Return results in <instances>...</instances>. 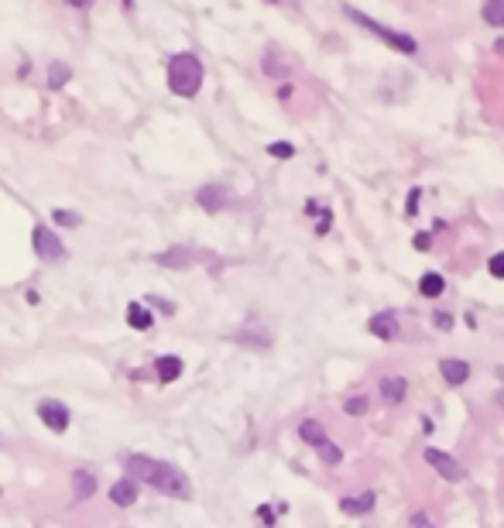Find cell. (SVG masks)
<instances>
[{"label": "cell", "instance_id": "8fae6325", "mask_svg": "<svg viewBox=\"0 0 504 528\" xmlns=\"http://www.w3.org/2000/svg\"><path fill=\"white\" fill-rule=\"evenodd\" d=\"M377 391H381V398H384L388 405H401L405 395H408V381L398 378V374H388V378L377 381Z\"/></svg>", "mask_w": 504, "mask_h": 528}, {"label": "cell", "instance_id": "44dd1931", "mask_svg": "<svg viewBox=\"0 0 504 528\" xmlns=\"http://www.w3.org/2000/svg\"><path fill=\"white\" fill-rule=\"evenodd\" d=\"M483 21L494 25V28H504V0H490V4H483Z\"/></svg>", "mask_w": 504, "mask_h": 528}, {"label": "cell", "instance_id": "52a82bcc", "mask_svg": "<svg viewBox=\"0 0 504 528\" xmlns=\"http://www.w3.org/2000/svg\"><path fill=\"white\" fill-rule=\"evenodd\" d=\"M367 333L377 336V340H384V343L398 340V316H395V313H377V316H371Z\"/></svg>", "mask_w": 504, "mask_h": 528}, {"label": "cell", "instance_id": "f1b7e54d", "mask_svg": "<svg viewBox=\"0 0 504 528\" xmlns=\"http://www.w3.org/2000/svg\"><path fill=\"white\" fill-rule=\"evenodd\" d=\"M412 528H436V525L429 521V514H422V511H415V514H412Z\"/></svg>", "mask_w": 504, "mask_h": 528}, {"label": "cell", "instance_id": "cb8c5ba5", "mask_svg": "<svg viewBox=\"0 0 504 528\" xmlns=\"http://www.w3.org/2000/svg\"><path fill=\"white\" fill-rule=\"evenodd\" d=\"M52 220H55L59 226H79V223H83V216H79L76 209H55Z\"/></svg>", "mask_w": 504, "mask_h": 528}, {"label": "cell", "instance_id": "3957f363", "mask_svg": "<svg viewBox=\"0 0 504 528\" xmlns=\"http://www.w3.org/2000/svg\"><path fill=\"white\" fill-rule=\"evenodd\" d=\"M343 14H347V18H354L357 25H364L371 35H377V38H381V42H388L391 49H398V52H405V55H419V42H415L412 35L395 31V28H388V25H381V21L367 18V14H364V11H357V8H343Z\"/></svg>", "mask_w": 504, "mask_h": 528}, {"label": "cell", "instance_id": "d6986e66", "mask_svg": "<svg viewBox=\"0 0 504 528\" xmlns=\"http://www.w3.org/2000/svg\"><path fill=\"white\" fill-rule=\"evenodd\" d=\"M237 340H240V343H254V347H268V343H271V333H268L265 326H243V330L237 333Z\"/></svg>", "mask_w": 504, "mask_h": 528}, {"label": "cell", "instance_id": "30bf717a", "mask_svg": "<svg viewBox=\"0 0 504 528\" xmlns=\"http://www.w3.org/2000/svg\"><path fill=\"white\" fill-rule=\"evenodd\" d=\"M196 202H199L206 213H220V209L230 202V192H226L223 185H202V189L196 192Z\"/></svg>", "mask_w": 504, "mask_h": 528}, {"label": "cell", "instance_id": "603a6c76", "mask_svg": "<svg viewBox=\"0 0 504 528\" xmlns=\"http://www.w3.org/2000/svg\"><path fill=\"white\" fill-rule=\"evenodd\" d=\"M367 408H371V401H367L364 395H354V398L343 401V412H347V415H367Z\"/></svg>", "mask_w": 504, "mask_h": 528}, {"label": "cell", "instance_id": "8992f818", "mask_svg": "<svg viewBox=\"0 0 504 528\" xmlns=\"http://www.w3.org/2000/svg\"><path fill=\"white\" fill-rule=\"evenodd\" d=\"M38 419H42L52 432H66V429H69V408H66L62 401H55V398L38 401Z\"/></svg>", "mask_w": 504, "mask_h": 528}, {"label": "cell", "instance_id": "7c38bea8", "mask_svg": "<svg viewBox=\"0 0 504 528\" xmlns=\"http://www.w3.org/2000/svg\"><path fill=\"white\" fill-rule=\"evenodd\" d=\"M155 374H158V381H161V384L178 381V378H182V357H175V354L158 357V360H155Z\"/></svg>", "mask_w": 504, "mask_h": 528}, {"label": "cell", "instance_id": "4316f807", "mask_svg": "<svg viewBox=\"0 0 504 528\" xmlns=\"http://www.w3.org/2000/svg\"><path fill=\"white\" fill-rule=\"evenodd\" d=\"M330 223H333V213H330V209H323V213H319V223H316V233H319V237H323V233H330Z\"/></svg>", "mask_w": 504, "mask_h": 528}, {"label": "cell", "instance_id": "836d02e7", "mask_svg": "<svg viewBox=\"0 0 504 528\" xmlns=\"http://www.w3.org/2000/svg\"><path fill=\"white\" fill-rule=\"evenodd\" d=\"M497 405H504V388H501V391H497Z\"/></svg>", "mask_w": 504, "mask_h": 528}, {"label": "cell", "instance_id": "2e32d148", "mask_svg": "<svg viewBox=\"0 0 504 528\" xmlns=\"http://www.w3.org/2000/svg\"><path fill=\"white\" fill-rule=\"evenodd\" d=\"M93 490H96V477L90 470H76L72 473V497L86 501V497H93Z\"/></svg>", "mask_w": 504, "mask_h": 528}, {"label": "cell", "instance_id": "484cf974", "mask_svg": "<svg viewBox=\"0 0 504 528\" xmlns=\"http://www.w3.org/2000/svg\"><path fill=\"white\" fill-rule=\"evenodd\" d=\"M487 272H490L494 278H504V250H497V254L487 261Z\"/></svg>", "mask_w": 504, "mask_h": 528}, {"label": "cell", "instance_id": "5bb4252c", "mask_svg": "<svg viewBox=\"0 0 504 528\" xmlns=\"http://www.w3.org/2000/svg\"><path fill=\"white\" fill-rule=\"evenodd\" d=\"M374 504H377V494H374V490H360V494H354V497H343V501H340V511H343V514H367Z\"/></svg>", "mask_w": 504, "mask_h": 528}, {"label": "cell", "instance_id": "5b68a950", "mask_svg": "<svg viewBox=\"0 0 504 528\" xmlns=\"http://www.w3.org/2000/svg\"><path fill=\"white\" fill-rule=\"evenodd\" d=\"M31 237H35V254H38L42 261H62V257H66V243H62L59 233H52L45 223H35Z\"/></svg>", "mask_w": 504, "mask_h": 528}, {"label": "cell", "instance_id": "4dcf8cb0", "mask_svg": "<svg viewBox=\"0 0 504 528\" xmlns=\"http://www.w3.org/2000/svg\"><path fill=\"white\" fill-rule=\"evenodd\" d=\"M432 323H436L439 330H453V316H446V313H436V316H432Z\"/></svg>", "mask_w": 504, "mask_h": 528}, {"label": "cell", "instance_id": "9c48e42d", "mask_svg": "<svg viewBox=\"0 0 504 528\" xmlns=\"http://www.w3.org/2000/svg\"><path fill=\"white\" fill-rule=\"evenodd\" d=\"M439 374H442V381L446 384H466L470 381V364L466 360H460V357H442L439 360Z\"/></svg>", "mask_w": 504, "mask_h": 528}, {"label": "cell", "instance_id": "83f0119b", "mask_svg": "<svg viewBox=\"0 0 504 528\" xmlns=\"http://www.w3.org/2000/svg\"><path fill=\"white\" fill-rule=\"evenodd\" d=\"M412 243H415V250H429L432 247V233H415Z\"/></svg>", "mask_w": 504, "mask_h": 528}, {"label": "cell", "instance_id": "6da1fadb", "mask_svg": "<svg viewBox=\"0 0 504 528\" xmlns=\"http://www.w3.org/2000/svg\"><path fill=\"white\" fill-rule=\"evenodd\" d=\"M124 470H127V480L148 484V487H155V490H161L168 497H178V501H189L192 497V480L175 463H165V460L134 453V456H127Z\"/></svg>", "mask_w": 504, "mask_h": 528}, {"label": "cell", "instance_id": "d6a6232c", "mask_svg": "<svg viewBox=\"0 0 504 528\" xmlns=\"http://www.w3.org/2000/svg\"><path fill=\"white\" fill-rule=\"evenodd\" d=\"M494 49H497V55H504V38H497V42H494Z\"/></svg>", "mask_w": 504, "mask_h": 528}, {"label": "cell", "instance_id": "ac0fdd59", "mask_svg": "<svg viewBox=\"0 0 504 528\" xmlns=\"http://www.w3.org/2000/svg\"><path fill=\"white\" fill-rule=\"evenodd\" d=\"M419 292H422L425 299H439V295L446 292V282H442V275H436V272H425V275L419 278Z\"/></svg>", "mask_w": 504, "mask_h": 528}, {"label": "cell", "instance_id": "7a4b0ae2", "mask_svg": "<svg viewBox=\"0 0 504 528\" xmlns=\"http://www.w3.org/2000/svg\"><path fill=\"white\" fill-rule=\"evenodd\" d=\"M202 86V59L196 52H175L168 59V90L175 96H196Z\"/></svg>", "mask_w": 504, "mask_h": 528}, {"label": "cell", "instance_id": "9a60e30c", "mask_svg": "<svg viewBox=\"0 0 504 528\" xmlns=\"http://www.w3.org/2000/svg\"><path fill=\"white\" fill-rule=\"evenodd\" d=\"M127 326H131V330H141V333L151 330V326H155L151 309H148L144 302H131V306H127Z\"/></svg>", "mask_w": 504, "mask_h": 528}, {"label": "cell", "instance_id": "4fadbf2b", "mask_svg": "<svg viewBox=\"0 0 504 528\" xmlns=\"http://www.w3.org/2000/svg\"><path fill=\"white\" fill-rule=\"evenodd\" d=\"M137 494H141V487H137L134 480H127V477H120V480L110 487V501H114L117 507H131V504L137 501Z\"/></svg>", "mask_w": 504, "mask_h": 528}, {"label": "cell", "instance_id": "d4e9b609", "mask_svg": "<svg viewBox=\"0 0 504 528\" xmlns=\"http://www.w3.org/2000/svg\"><path fill=\"white\" fill-rule=\"evenodd\" d=\"M268 155H271V158H292L295 148H292L289 141H275V144H268Z\"/></svg>", "mask_w": 504, "mask_h": 528}, {"label": "cell", "instance_id": "e0dca14e", "mask_svg": "<svg viewBox=\"0 0 504 528\" xmlns=\"http://www.w3.org/2000/svg\"><path fill=\"white\" fill-rule=\"evenodd\" d=\"M299 439H302V443H309V446L326 443V429H323V422H319V419H306V422L299 425Z\"/></svg>", "mask_w": 504, "mask_h": 528}, {"label": "cell", "instance_id": "ba28073f", "mask_svg": "<svg viewBox=\"0 0 504 528\" xmlns=\"http://www.w3.org/2000/svg\"><path fill=\"white\" fill-rule=\"evenodd\" d=\"M155 261L165 264V268L182 272V268H192V264H196V250H192V247H168V250L155 254Z\"/></svg>", "mask_w": 504, "mask_h": 528}, {"label": "cell", "instance_id": "e575fe53", "mask_svg": "<svg viewBox=\"0 0 504 528\" xmlns=\"http://www.w3.org/2000/svg\"><path fill=\"white\" fill-rule=\"evenodd\" d=\"M0 494H4V487H0Z\"/></svg>", "mask_w": 504, "mask_h": 528}, {"label": "cell", "instance_id": "f546056e", "mask_svg": "<svg viewBox=\"0 0 504 528\" xmlns=\"http://www.w3.org/2000/svg\"><path fill=\"white\" fill-rule=\"evenodd\" d=\"M148 302H151V306H155V309H161V313H168V316H172V313H175V306H172V302H168V299H155V295H151V299H148Z\"/></svg>", "mask_w": 504, "mask_h": 528}, {"label": "cell", "instance_id": "277c9868", "mask_svg": "<svg viewBox=\"0 0 504 528\" xmlns=\"http://www.w3.org/2000/svg\"><path fill=\"white\" fill-rule=\"evenodd\" d=\"M425 463L442 477V480H449V484H460V480H466V470H463V463L456 460V456H449V453H442V449H436V446H425Z\"/></svg>", "mask_w": 504, "mask_h": 528}, {"label": "cell", "instance_id": "1f68e13d", "mask_svg": "<svg viewBox=\"0 0 504 528\" xmlns=\"http://www.w3.org/2000/svg\"><path fill=\"white\" fill-rule=\"evenodd\" d=\"M419 196H422V189H412V196H408V216H415V209H419Z\"/></svg>", "mask_w": 504, "mask_h": 528}, {"label": "cell", "instance_id": "7402d4cb", "mask_svg": "<svg viewBox=\"0 0 504 528\" xmlns=\"http://www.w3.org/2000/svg\"><path fill=\"white\" fill-rule=\"evenodd\" d=\"M316 449H319V460H323L326 466H340L343 453H340V446H336V443H330V439H326V443H319Z\"/></svg>", "mask_w": 504, "mask_h": 528}, {"label": "cell", "instance_id": "ffe728a7", "mask_svg": "<svg viewBox=\"0 0 504 528\" xmlns=\"http://www.w3.org/2000/svg\"><path fill=\"white\" fill-rule=\"evenodd\" d=\"M69 76H72L69 62H52V66H49V86H52V90L66 86V83H69Z\"/></svg>", "mask_w": 504, "mask_h": 528}]
</instances>
